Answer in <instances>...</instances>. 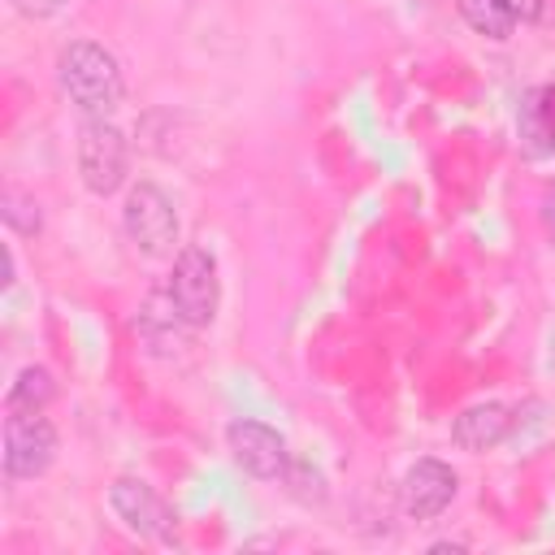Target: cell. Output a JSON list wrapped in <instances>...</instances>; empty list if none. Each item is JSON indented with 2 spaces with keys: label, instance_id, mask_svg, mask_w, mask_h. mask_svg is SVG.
Here are the masks:
<instances>
[{
  "label": "cell",
  "instance_id": "7c38bea8",
  "mask_svg": "<svg viewBox=\"0 0 555 555\" xmlns=\"http://www.w3.org/2000/svg\"><path fill=\"white\" fill-rule=\"evenodd\" d=\"M455 9L477 35H486L494 43L512 39V30H516V13L507 9V0H455Z\"/></svg>",
  "mask_w": 555,
  "mask_h": 555
},
{
  "label": "cell",
  "instance_id": "e0dca14e",
  "mask_svg": "<svg viewBox=\"0 0 555 555\" xmlns=\"http://www.w3.org/2000/svg\"><path fill=\"white\" fill-rule=\"evenodd\" d=\"M542 221H546V230L555 234V186L542 195Z\"/></svg>",
  "mask_w": 555,
  "mask_h": 555
},
{
  "label": "cell",
  "instance_id": "52a82bcc",
  "mask_svg": "<svg viewBox=\"0 0 555 555\" xmlns=\"http://www.w3.org/2000/svg\"><path fill=\"white\" fill-rule=\"evenodd\" d=\"M225 447H230L234 464H238L247 477H256V481H273V477H282V468H286V460H291L286 438H282L273 425L251 421V416L230 421V429H225Z\"/></svg>",
  "mask_w": 555,
  "mask_h": 555
},
{
  "label": "cell",
  "instance_id": "3957f363",
  "mask_svg": "<svg viewBox=\"0 0 555 555\" xmlns=\"http://www.w3.org/2000/svg\"><path fill=\"white\" fill-rule=\"evenodd\" d=\"M130 169V147L126 134L108 117H87L78 130V178L91 195H113L126 182Z\"/></svg>",
  "mask_w": 555,
  "mask_h": 555
},
{
  "label": "cell",
  "instance_id": "5b68a950",
  "mask_svg": "<svg viewBox=\"0 0 555 555\" xmlns=\"http://www.w3.org/2000/svg\"><path fill=\"white\" fill-rule=\"evenodd\" d=\"M56 460V429L43 412H9L4 416V473L17 481L43 477Z\"/></svg>",
  "mask_w": 555,
  "mask_h": 555
},
{
  "label": "cell",
  "instance_id": "6da1fadb",
  "mask_svg": "<svg viewBox=\"0 0 555 555\" xmlns=\"http://www.w3.org/2000/svg\"><path fill=\"white\" fill-rule=\"evenodd\" d=\"M56 82L69 95V104L87 117H108L126 95V78H121L117 56L95 39H74L61 48Z\"/></svg>",
  "mask_w": 555,
  "mask_h": 555
},
{
  "label": "cell",
  "instance_id": "2e32d148",
  "mask_svg": "<svg viewBox=\"0 0 555 555\" xmlns=\"http://www.w3.org/2000/svg\"><path fill=\"white\" fill-rule=\"evenodd\" d=\"M507 9L516 13V22H538L542 17V0H507Z\"/></svg>",
  "mask_w": 555,
  "mask_h": 555
},
{
  "label": "cell",
  "instance_id": "8fae6325",
  "mask_svg": "<svg viewBox=\"0 0 555 555\" xmlns=\"http://www.w3.org/2000/svg\"><path fill=\"white\" fill-rule=\"evenodd\" d=\"M52 399H56V382H52V373H48L43 364H26V369L17 373V382L9 386L4 408H9V412H43Z\"/></svg>",
  "mask_w": 555,
  "mask_h": 555
},
{
  "label": "cell",
  "instance_id": "5bb4252c",
  "mask_svg": "<svg viewBox=\"0 0 555 555\" xmlns=\"http://www.w3.org/2000/svg\"><path fill=\"white\" fill-rule=\"evenodd\" d=\"M4 221L13 230H22V234H39V225H43L39 204L26 199V195H17V191H4Z\"/></svg>",
  "mask_w": 555,
  "mask_h": 555
},
{
  "label": "cell",
  "instance_id": "ba28073f",
  "mask_svg": "<svg viewBox=\"0 0 555 555\" xmlns=\"http://www.w3.org/2000/svg\"><path fill=\"white\" fill-rule=\"evenodd\" d=\"M455 490H460V477H455L451 464H442V460H416L403 473L399 503H403V512L412 520H434V516H442L451 507Z\"/></svg>",
  "mask_w": 555,
  "mask_h": 555
},
{
  "label": "cell",
  "instance_id": "277c9868",
  "mask_svg": "<svg viewBox=\"0 0 555 555\" xmlns=\"http://www.w3.org/2000/svg\"><path fill=\"white\" fill-rule=\"evenodd\" d=\"M121 225H126V238L143 256H169L178 243V208L156 182H134L126 191Z\"/></svg>",
  "mask_w": 555,
  "mask_h": 555
},
{
  "label": "cell",
  "instance_id": "7a4b0ae2",
  "mask_svg": "<svg viewBox=\"0 0 555 555\" xmlns=\"http://www.w3.org/2000/svg\"><path fill=\"white\" fill-rule=\"evenodd\" d=\"M169 304L182 317V325L204 330L212 325L217 308H221V273L208 247L191 243L173 256V273H169Z\"/></svg>",
  "mask_w": 555,
  "mask_h": 555
},
{
  "label": "cell",
  "instance_id": "4fadbf2b",
  "mask_svg": "<svg viewBox=\"0 0 555 555\" xmlns=\"http://www.w3.org/2000/svg\"><path fill=\"white\" fill-rule=\"evenodd\" d=\"M282 486H286V494H291L295 503H304V507H321L325 494H330L321 468H312V464L299 460V455L286 460V468H282Z\"/></svg>",
  "mask_w": 555,
  "mask_h": 555
},
{
  "label": "cell",
  "instance_id": "9a60e30c",
  "mask_svg": "<svg viewBox=\"0 0 555 555\" xmlns=\"http://www.w3.org/2000/svg\"><path fill=\"white\" fill-rule=\"evenodd\" d=\"M9 4H13L22 17H52L65 0H9Z\"/></svg>",
  "mask_w": 555,
  "mask_h": 555
},
{
  "label": "cell",
  "instance_id": "8992f818",
  "mask_svg": "<svg viewBox=\"0 0 555 555\" xmlns=\"http://www.w3.org/2000/svg\"><path fill=\"white\" fill-rule=\"evenodd\" d=\"M108 503H113V512L121 516V525H126L130 533H139V538H147V542H173L178 516H173V507H169L147 481H139V477H117V481L108 486Z\"/></svg>",
  "mask_w": 555,
  "mask_h": 555
},
{
  "label": "cell",
  "instance_id": "9c48e42d",
  "mask_svg": "<svg viewBox=\"0 0 555 555\" xmlns=\"http://www.w3.org/2000/svg\"><path fill=\"white\" fill-rule=\"evenodd\" d=\"M512 408L507 403H473V408H464L460 416H455V425H451V442L460 447V451H468V455H481V451H490V447H499L507 434H512Z\"/></svg>",
  "mask_w": 555,
  "mask_h": 555
},
{
  "label": "cell",
  "instance_id": "30bf717a",
  "mask_svg": "<svg viewBox=\"0 0 555 555\" xmlns=\"http://www.w3.org/2000/svg\"><path fill=\"white\" fill-rule=\"evenodd\" d=\"M516 130H520V147L529 156H551L555 152V87L525 91Z\"/></svg>",
  "mask_w": 555,
  "mask_h": 555
}]
</instances>
